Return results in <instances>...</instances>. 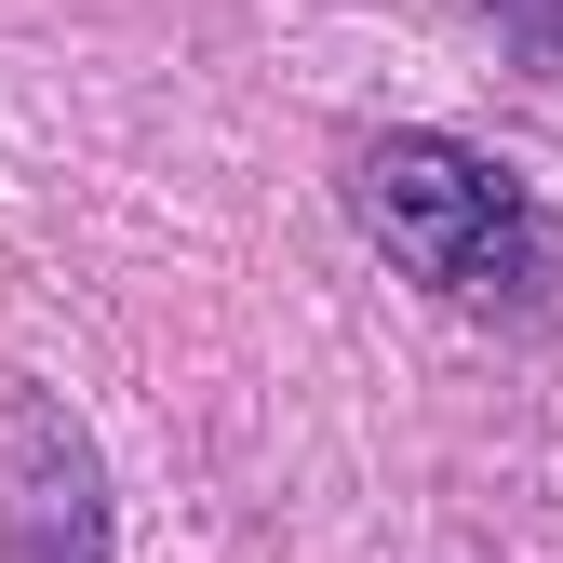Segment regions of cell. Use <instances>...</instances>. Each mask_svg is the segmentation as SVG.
<instances>
[{
    "mask_svg": "<svg viewBox=\"0 0 563 563\" xmlns=\"http://www.w3.org/2000/svg\"><path fill=\"white\" fill-rule=\"evenodd\" d=\"M349 201H363V229L416 268L443 282V296H510L537 268V216L497 162H470L456 134H376L363 162H349Z\"/></svg>",
    "mask_w": 563,
    "mask_h": 563,
    "instance_id": "obj_1",
    "label": "cell"
},
{
    "mask_svg": "<svg viewBox=\"0 0 563 563\" xmlns=\"http://www.w3.org/2000/svg\"><path fill=\"white\" fill-rule=\"evenodd\" d=\"M14 563H108V483H95V443L67 430L54 402L14 416Z\"/></svg>",
    "mask_w": 563,
    "mask_h": 563,
    "instance_id": "obj_2",
    "label": "cell"
}]
</instances>
